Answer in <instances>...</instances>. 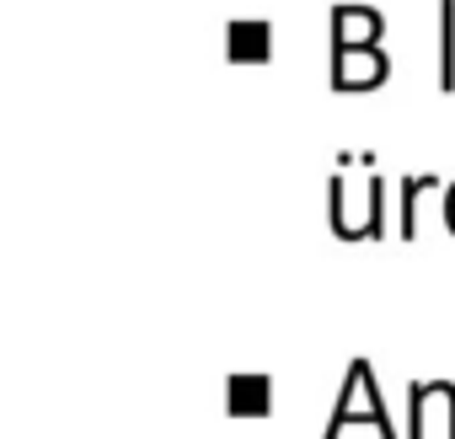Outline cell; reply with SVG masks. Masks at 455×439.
<instances>
[{"label": "cell", "instance_id": "obj_1", "mask_svg": "<svg viewBox=\"0 0 455 439\" xmlns=\"http://www.w3.org/2000/svg\"><path fill=\"white\" fill-rule=\"evenodd\" d=\"M348 423H375V428H380V439H402V428H396V418H391V407H386V391H380V380H375V364H370V359H348V370H343V386H338V402H332V412H327L322 439H343V428H348Z\"/></svg>", "mask_w": 455, "mask_h": 439}, {"label": "cell", "instance_id": "obj_5", "mask_svg": "<svg viewBox=\"0 0 455 439\" xmlns=\"http://www.w3.org/2000/svg\"><path fill=\"white\" fill-rule=\"evenodd\" d=\"M423 188H439V182H434V172H428V177H423V172L402 177V214H396V236H402V242H412V236H418V198H423Z\"/></svg>", "mask_w": 455, "mask_h": 439}, {"label": "cell", "instance_id": "obj_6", "mask_svg": "<svg viewBox=\"0 0 455 439\" xmlns=\"http://www.w3.org/2000/svg\"><path fill=\"white\" fill-rule=\"evenodd\" d=\"M439 86H455V0H439Z\"/></svg>", "mask_w": 455, "mask_h": 439}, {"label": "cell", "instance_id": "obj_3", "mask_svg": "<svg viewBox=\"0 0 455 439\" xmlns=\"http://www.w3.org/2000/svg\"><path fill=\"white\" fill-rule=\"evenodd\" d=\"M434 380H412L407 386V423H402V439H428V412L434 402L444 407V439H455V380H439V391H428Z\"/></svg>", "mask_w": 455, "mask_h": 439}, {"label": "cell", "instance_id": "obj_7", "mask_svg": "<svg viewBox=\"0 0 455 439\" xmlns=\"http://www.w3.org/2000/svg\"><path fill=\"white\" fill-rule=\"evenodd\" d=\"M444 226H450V231H455V188H450V193H444Z\"/></svg>", "mask_w": 455, "mask_h": 439}, {"label": "cell", "instance_id": "obj_2", "mask_svg": "<svg viewBox=\"0 0 455 439\" xmlns=\"http://www.w3.org/2000/svg\"><path fill=\"white\" fill-rule=\"evenodd\" d=\"M348 166L338 161L332 166V182H327V220H332V236L338 242H354V214H348ZM386 236V177L380 166H370V182H364V242H380Z\"/></svg>", "mask_w": 455, "mask_h": 439}, {"label": "cell", "instance_id": "obj_4", "mask_svg": "<svg viewBox=\"0 0 455 439\" xmlns=\"http://www.w3.org/2000/svg\"><path fill=\"white\" fill-rule=\"evenodd\" d=\"M225 407L236 418H268L274 412V375H231L225 380Z\"/></svg>", "mask_w": 455, "mask_h": 439}]
</instances>
